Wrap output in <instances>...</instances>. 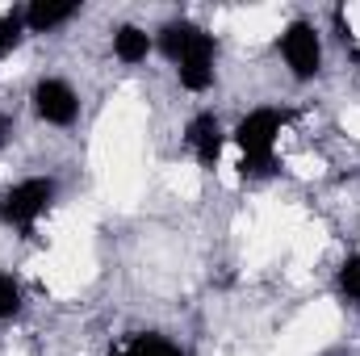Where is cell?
Segmentation results:
<instances>
[{"mask_svg": "<svg viewBox=\"0 0 360 356\" xmlns=\"http://www.w3.org/2000/svg\"><path fill=\"white\" fill-rule=\"evenodd\" d=\"M155 46H160V55L176 68L180 89L205 92L210 84H214L218 42H214V34L201 30L197 21H188V17H172V21H164L160 34H155Z\"/></svg>", "mask_w": 360, "mask_h": 356, "instance_id": "6da1fadb", "label": "cell"}, {"mask_svg": "<svg viewBox=\"0 0 360 356\" xmlns=\"http://www.w3.org/2000/svg\"><path fill=\"white\" fill-rule=\"evenodd\" d=\"M285 122H289V113L285 109H252L248 117H239V126H235V147H239V155H243V177H269L276 172V139H281V130H285Z\"/></svg>", "mask_w": 360, "mask_h": 356, "instance_id": "7a4b0ae2", "label": "cell"}, {"mask_svg": "<svg viewBox=\"0 0 360 356\" xmlns=\"http://www.w3.org/2000/svg\"><path fill=\"white\" fill-rule=\"evenodd\" d=\"M51 201H55V180L25 177L0 193V222L13 227V231H21V235H30L38 227V218L51 210Z\"/></svg>", "mask_w": 360, "mask_h": 356, "instance_id": "3957f363", "label": "cell"}, {"mask_svg": "<svg viewBox=\"0 0 360 356\" xmlns=\"http://www.w3.org/2000/svg\"><path fill=\"white\" fill-rule=\"evenodd\" d=\"M276 46H281V59L293 72V80H314L323 72V38L310 21H289Z\"/></svg>", "mask_w": 360, "mask_h": 356, "instance_id": "277c9868", "label": "cell"}, {"mask_svg": "<svg viewBox=\"0 0 360 356\" xmlns=\"http://www.w3.org/2000/svg\"><path fill=\"white\" fill-rule=\"evenodd\" d=\"M30 101H34V113L46 126H72L80 117V96H76V89L68 80H59V76H42L34 84V96Z\"/></svg>", "mask_w": 360, "mask_h": 356, "instance_id": "5b68a950", "label": "cell"}, {"mask_svg": "<svg viewBox=\"0 0 360 356\" xmlns=\"http://www.w3.org/2000/svg\"><path fill=\"white\" fill-rule=\"evenodd\" d=\"M184 143H188V151L197 155V164L205 168V172H214L218 168V160H222V147H226V130H222V122H218V113H197L188 126H184Z\"/></svg>", "mask_w": 360, "mask_h": 356, "instance_id": "8992f818", "label": "cell"}, {"mask_svg": "<svg viewBox=\"0 0 360 356\" xmlns=\"http://www.w3.org/2000/svg\"><path fill=\"white\" fill-rule=\"evenodd\" d=\"M76 13H80L76 0H34L25 8V34H51V30L68 25Z\"/></svg>", "mask_w": 360, "mask_h": 356, "instance_id": "52a82bcc", "label": "cell"}, {"mask_svg": "<svg viewBox=\"0 0 360 356\" xmlns=\"http://www.w3.org/2000/svg\"><path fill=\"white\" fill-rule=\"evenodd\" d=\"M151 51H155V38H151L147 30H139V25H117V30H113V55H117L126 68L147 63Z\"/></svg>", "mask_w": 360, "mask_h": 356, "instance_id": "ba28073f", "label": "cell"}, {"mask_svg": "<svg viewBox=\"0 0 360 356\" xmlns=\"http://www.w3.org/2000/svg\"><path fill=\"white\" fill-rule=\"evenodd\" d=\"M117 356H184V352H180L172 340H164V336L147 331V336H134V340H130Z\"/></svg>", "mask_w": 360, "mask_h": 356, "instance_id": "9c48e42d", "label": "cell"}, {"mask_svg": "<svg viewBox=\"0 0 360 356\" xmlns=\"http://www.w3.org/2000/svg\"><path fill=\"white\" fill-rule=\"evenodd\" d=\"M335 285H340V298L344 302L360 306V252H348L344 256V265L335 272Z\"/></svg>", "mask_w": 360, "mask_h": 356, "instance_id": "30bf717a", "label": "cell"}, {"mask_svg": "<svg viewBox=\"0 0 360 356\" xmlns=\"http://www.w3.org/2000/svg\"><path fill=\"white\" fill-rule=\"evenodd\" d=\"M25 38V8L0 13V55H13Z\"/></svg>", "mask_w": 360, "mask_h": 356, "instance_id": "8fae6325", "label": "cell"}, {"mask_svg": "<svg viewBox=\"0 0 360 356\" xmlns=\"http://www.w3.org/2000/svg\"><path fill=\"white\" fill-rule=\"evenodd\" d=\"M21 310V285L13 272H0V319H13Z\"/></svg>", "mask_w": 360, "mask_h": 356, "instance_id": "7c38bea8", "label": "cell"}, {"mask_svg": "<svg viewBox=\"0 0 360 356\" xmlns=\"http://www.w3.org/2000/svg\"><path fill=\"white\" fill-rule=\"evenodd\" d=\"M8 134H13V122H8V117H4V113H0V147H4V143H8Z\"/></svg>", "mask_w": 360, "mask_h": 356, "instance_id": "4fadbf2b", "label": "cell"}, {"mask_svg": "<svg viewBox=\"0 0 360 356\" xmlns=\"http://www.w3.org/2000/svg\"><path fill=\"white\" fill-rule=\"evenodd\" d=\"M327 356H331V352H327Z\"/></svg>", "mask_w": 360, "mask_h": 356, "instance_id": "5bb4252c", "label": "cell"}]
</instances>
